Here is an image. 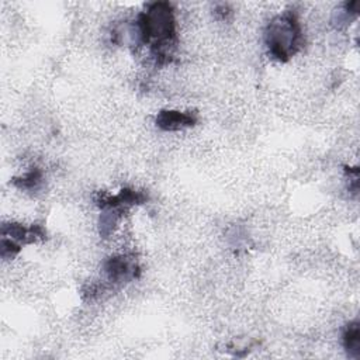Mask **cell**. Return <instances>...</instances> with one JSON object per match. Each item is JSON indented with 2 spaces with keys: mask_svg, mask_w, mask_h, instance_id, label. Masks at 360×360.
Instances as JSON below:
<instances>
[{
  "mask_svg": "<svg viewBox=\"0 0 360 360\" xmlns=\"http://www.w3.org/2000/svg\"><path fill=\"white\" fill-rule=\"evenodd\" d=\"M138 45H150V53L158 63H169L176 46V21L173 8L166 1H156L141 13L134 27Z\"/></svg>",
  "mask_w": 360,
  "mask_h": 360,
  "instance_id": "6da1fadb",
  "label": "cell"
},
{
  "mask_svg": "<svg viewBox=\"0 0 360 360\" xmlns=\"http://www.w3.org/2000/svg\"><path fill=\"white\" fill-rule=\"evenodd\" d=\"M264 39L269 55L278 62H287L304 45L302 30L297 15L288 11L274 17L266 28Z\"/></svg>",
  "mask_w": 360,
  "mask_h": 360,
  "instance_id": "7a4b0ae2",
  "label": "cell"
},
{
  "mask_svg": "<svg viewBox=\"0 0 360 360\" xmlns=\"http://www.w3.org/2000/svg\"><path fill=\"white\" fill-rule=\"evenodd\" d=\"M105 274L112 283L131 281L139 276V266L134 257L129 256H112L104 264Z\"/></svg>",
  "mask_w": 360,
  "mask_h": 360,
  "instance_id": "3957f363",
  "label": "cell"
},
{
  "mask_svg": "<svg viewBox=\"0 0 360 360\" xmlns=\"http://www.w3.org/2000/svg\"><path fill=\"white\" fill-rule=\"evenodd\" d=\"M197 122L194 112H183L177 110H162L156 115V125L163 131H179L190 128Z\"/></svg>",
  "mask_w": 360,
  "mask_h": 360,
  "instance_id": "277c9868",
  "label": "cell"
},
{
  "mask_svg": "<svg viewBox=\"0 0 360 360\" xmlns=\"http://www.w3.org/2000/svg\"><path fill=\"white\" fill-rule=\"evenodd\" d=\"M343 346L349 356L360 357V325L357 321L350 322L343 330Z\"/></svg>",
  "mask_w": 360,
  "mask_h": 360,
  "instance_id": "5b68a950",
  "label": "cell"
},
{
  "mask_svg": "<svg viewBox=\"0 0 360 360\" xmlns=\"http://www.w3.org/2000/svg\"><path fill=\"white\" fill-rule=\"evenodd\" d=\"M42 180V173L39 169H31L30 172H27L24 176L21 177H15L13 179V183L24 190H32L37 188L38 184Z\"/></svg>",
  "mask_w": 360,
  "mask_h": 360,
  "instance_id": "8992f818",
  "label": "cell"
}]
</instances>
